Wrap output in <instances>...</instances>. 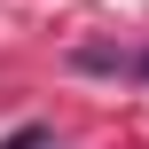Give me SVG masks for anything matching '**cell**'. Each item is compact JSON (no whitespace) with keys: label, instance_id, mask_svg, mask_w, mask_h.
Here are the masks:
<instances>
[{"label":"cell","instance_id":"7a4b0ae2","mask_svg":"<svg viewBox=\"0 0 149 149\" xmlns=\"http://www.w3.org/2000/svg\"><path fill=\"white\" fill-rule=\"evenodd\" d=\"M141 79H149V55H141Z\"/></svg>","mask_w":149,"mask_h":149},{"label":"cell","instance_id":"6da1fadb","mask_svg":"<svg viewBox=\"0 0 149 149\" xmlns=\"http://www.w3.org/2000/svg\"><path fill=\"white\" fill-rule=\"evenodd\" d=\"M0 149H47V126H24V134H8Z\"/></svg>","mask_w":149,"mask_h":149}]
</instances>
